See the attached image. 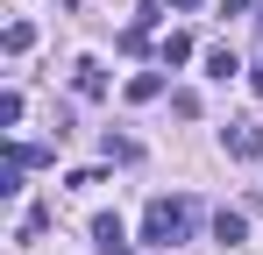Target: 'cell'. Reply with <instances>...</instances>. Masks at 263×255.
I'll use <instances>...</instances> for the list:
<instances>
[{"instance_id": "obj_1", "label": "cell", "mask_w": 263, "mask_h": 255, "mask_svg": "<svg viewBox=\"0 0 263 255\" xmlns=\"http://www.w3.org/2000/svg\"><path fill=\"white\" fill-rule=\"evenodd\" d=\"M185 234H192V199H149L142 206V241L149 248H171Z\"/></svg>"}, {"instance_id": "obj_2", "label": "cell", "mask_w": 263, "mask_h": 255, "mask_svg": "<svg viewBox=\"0 0 263 255\" xmlns=\"http://www.w3.org/2000/svg\"><path fill=\"white\" fill-rule=\"evenodd\" d=\"M92 248H100V255H128V227H121V213H100V220H92Z\"/></svg>"}, {"instance_id": "obj_3", "label": "cell", "mask_w": 263, "mask_h": 255, "mask_svg": "<svg viewBox=\"0 0 263 255\" xmlns=\"http://www.w3.org/2000/svg\"><path fill=\"white\" fill-rule=\"evenodd\" d=\"M220 142H228V156H242V163H249V156H263V128H256V121H228V135H220Z\"/></svg>"}, {"instance_id": "obj_4", "label": "cell", "mask_w": 263, "mask_h": 255, "mask_svg": "<svg viewBox=\"0 0 263 255\" xmlns=\"http://www.w3.org/2000/svg\"><path fill=\"white\" fill-rule=\"evenodd\" d=\"M242 234H249V220L220 206V213H214V241H220V248H242Z\"/></svg>"}, {"instance_id": "obj_5", "label": "cell", "mask_w": 263, "mask_h": 255, "mask_svg": "<svg viewBox=\"0 0 263 255\" xmlns=\"http://www.w3.org/2000/svg\"><path fill=\"white\" fill-rule=\"evenodd\" d=\"M185 57H192V36H185V29H171V36L157 42V64H164V71H178Z\"/></svg>"}, {"instance_id": "obj_6", "label": "cell", "mask_w": 263, "mask_h": 255, "mask_svg": "<svg viewBox=\"0 0 263 255\" xmlns=\"http://www.w3.org/2000/svg\"><path fill=\"white\" fill-rule=\"evenodd\" d=\"M71 78H79V92H86V99H100V92H107V71H100L92 57H79V71H71Z\"/></svg>"}, {"instance_id": "obj_7", "label": "cell", "mask_w": 263, "mask_h": 255, "mask_svg": "<svg viewBox=\"0 0 263 255\" xmlns=\"http://www.w3.org/2000/svg\"><path fill=\"white\" fill-rule=\"evenodd\" d=\"M7 57H22V50H36V22H7Z\"/></svg>"}, {"instance_id": "obj_8", "label": "cell", "mask_w": 263, "mask_h": 255, "mask_svg": "<svg viewBox=\"0 0 263 255\" xmlns=\"http://www.w3.org/2000/svg\"><path fill=\"white\" fill-rule=\"evenodd\" d=\"M235 71H242L235 50H206V78H235Z\"/></svg>"}, {"instance_id": "obj_9", "label": "cell", "mask_w": 263, "mask_h": 255, "mask_svg": "<svg viewBox=\"0 0 263 255\" xmlns=\"http://www.w3.org/2000/svg\"><path fill=\"white\" fill-rule=\"evenodd\" d=\"M157 92H164L157 71H135V78H128V99H135V107H142V99H157Z\"/></svg>"}, {"instance_id": "obj_10", "label": "cell", "mask_w": 263, "mask_h": 255, "mask_svg": "<svg viewBox=\"0 0 263 255\" xmlns=\"http://www.w3.org/2000/svg\"><path fill=\"white\" fill-rule=\"evenodd\" d=\"M22 114H29V99L22 92H0V128H22Z\"/></svg>"}, {"instance_id": "obj_11", "label": "cell", "mask_w": 263, "mask_h": 255, "mask_svg": "<svg viewBox=\"0 0 263 255\" xmlns=\"http://www.w3.org/2000/svg\"><path fill=\"white\" fill-rule=\"evenodd\" d=\"M107 163H135V142H128V135H107Z\"/></svg>"}, {"instance_id": "obj_12", "label": "cell", "mask_w": 263, "mask_h": 255, "mask_svg": "<svg viewBox=\"0 0 263 255\" xmlns=\"http://www.w3.org/2000/svg\"><path fill=\"white\" fill-rule=\"evenodd\" d=\"M220 7H228V14H242V7H249V0H220Z\"/></svg>"}, {"instance_id": "obj_13", "label": "cell", "mask_w": 263, "mask_h": 255, "mask_svg": "<svg viewBox=\"0 0 263 255\" xmlns=\"http://www.w3.org/2000/svg\"><path fill=\"white\" fill-rule=\"evenodd\" d=\"M249 85H256V92H263V64H256V71H249Z\"/></svg>"}]
</instances>
